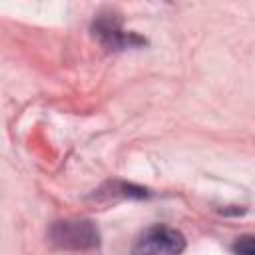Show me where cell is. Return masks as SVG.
I'll use <instances>...</instances> for the list:
<instances>
[{
	"label": "cell",
	"mask_w": 255,
	"mask_h": 255,
	"mask_svg": "<svg viewBox=\"0 0 255 255\" xmlns=\"http://www.w3.org/2000/svg\"><path fill=\"white\" fill-rule=\"evenodd\" d=\"M50 241L60 249L86 251L100 245V231L88 219H66L50 227Z\"/></svg>",
	"instance_id": "obj_1"
},
{
	"label": "cell",
	"mask_w": 255,
	"mask_h": 255,
	"mask_svg": "<svg viewBox=\"0 0 255 255\" xmlns=\"http://www.w3.org/2000/svg\"><path fill=\"white\" fill-rule=\"evenodd\" d=\"M94 36L110 50H126V48H133V46H141L145 44L143 38H139L133 32H126L122 28V22L116 14L108 12V14H100L94 20L92 26Z\"/></svg>",
	"instance_id": "obj_2"
},
{
	"label": "cell",
	"mask_w": 255,
	"mask_h": 255,
	"mask_svg": "<svg viewBox=\"0 0 255 255\" xmlns=\"http://www.w3.org/2000/svg\"><path fill=\"white\" fill-rule=\"evenodd\" d=\"M235 253H243V255H253L255 251V245H253V237L251 235H245V237H239L235 241V245L231 247Z\"/></svg>",
	"instance_id": "obj_4"
},
{
	"label": "cell",
	"mask_w": 255,
	"mask_h": 255,
	"mask_svg": "<svg viewBox=\"0 0 255 255\" xmlns=\"http://www.w3.org/2000/svg\"><path fill=\"white\" fill-rule=\"evenodd\" d=\"M185 249V237L171 227L155 225L149 227L135 243L133 253H181Z\"/></svg>",
	"instance_id": "obj_3"
}]
</instances>
